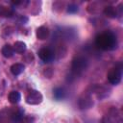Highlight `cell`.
<instances>
[{
  "mask_svg": "<svg viewBox=\"0 0 123 123\" xmlns=\"http://www.w3.org/2000/svg\"><path fill=\"white\" fill-rule=\"evenodd\" d=\"M122 78V67L121 64H117L111 68L107 74L108 82L111 85H118Z\"/></svg>",
  "mask_w": 123,
  "mask_h": 123,
  "instance_id": "3957f363",
  "label": "cell"
},
{
  "mask_svg": "<svg viewBox=\"0 0 123 123\" xmlns=\"http://www.w3.org/2000/svg\"><path fill=\"white\" fill-rule=\"evenodd\" d=\"M20 20H21V22H22V23H25V22H27V21H28V18H27V17H25V16H21V17H20Z\"/></svg>",
  "mask_w": 123,
  "mask_h": 123,
  "instance_id": "ffe728a7",
  "label": "cell"
},
{
  "mask_svg": "<svg viewBox=\"0 0 123 123\" xmlns=\"http://www.w3.org/2000/svg\"><path fill=\"white\" fill-rule=\"evenodd\" d=\"M8 100L11 104H17L19 103V101L21 100V95L18 91L16 90H12L9 93L8 95Z\"/></svg>",
  "mask_w": 123,
  "mask_h": 123,
  "instance_id": "9a60e30c",
  "label": "cell"
},
{
  "mask_svg": "<svg viewBox=\"0 0 123 123\" xmlns=\"http://www.w3.org/2000/svg\"><path fill=\"white\" fill-rule=\"evenodd\" d=\"M95 45L97 48L105 51H111L117 47V37L111 31L103 32L96 36Z\"/></svg>",
  "mask_w": 123,
  "mask_h": 123,
  "instance_id": "6da1fadb",
  "label": "cell"
},
{
  "mask_svg": "<svg viewBox=\"0 0 123 123\" xmlns=\"http://www.w3.org/2000/svg\"><path fill=\"white\" fill-rule=\"evenodd\" d=\"M23 110L20 108H13L12 110H9V115L12 122L19 123L23 119Z\"/></svg>",
  "mask_w": 123,
  "mask_h": 123,
  "instance_id": "ba28073f",
  "label": "cell"
},
{
  "mask_svg": "<svg viewBox=\"0 0 123 123\" xmlns=\"http://www.w3.org/2000/svg\"><path fill=\"white\" fill-rule=\"evenodd\" d=\"M12 47H13V51L18 54H23L27 49L26 43L23 41H15Z\"/></svg>",
  "mask_w": 123,
  "mask_h": 123,
  "instance_id": "2e32d148",
  "label": "cell"
},
{
  "mask_svg": "<svg viewBox=\"0 0 123 123\" xmlns=\"http://www.w3.org/2000/svg\"><path fill=\"white\" fill-rule=\"evenodd\" d=\"M36 35H37V37L39 39V40H44L46 39L49 35H50V30L48 27L46 26H40L37 29V32H36Z\"/></svg>",
  "mask_w": 123,
  "mask_h": 123,
  "instance_id": "30bf717a",
  "label": "cell"
},
{
  "mask_svg": "<svg viewBox=\"0 0 123 123\" xmlns=\"http://www.w3.org/2000/svg\"><path fill=\"white\" fill-rule=\"evenodd\" d=\"M65 95H66V91H65V89L63 87L58 86V87H55L53 89V97L57 101H61L62 99H64Z\"/></svg>",
  "mask_w": 123,
  "mask_h": 123,
  "instance_id": "8fae6325",
  "label": "cell"
},
{
  "mask_svg": "<svg viewBox=\"0 0 123 123\" xmlns=\"http://www.w3.org/2000/svg\"><path fill=\"white\" fill-rule=\"evenodd\" d=\"M88 66V61L84 56H76L72 60L71 63V72L73 75L77 76L82 74Z\"/></svg>",
  "mask_w": 123,
  "mask_h": 123,
  "instance_id": "7a4b0ae2",
  "label": "cell"
},
{
  "mask_svg": "<svg viewBox=\"0 0 123 123\" xmlns=\"http://www.w3.org/2000/svg\"><path fill=\"white\" fill-rule=\"evenodd\" d=\"M103 12L109 18H116L121 14V10H120V8H116L114 6L109 5L104 8Z\"/></svg>",
  "mask_w": 123,
  "mask_h": 123,
  "instance_id": "52a82bcc",
  "label": "cell"
},
{
  "mask_svg": "<svg viewBox=\"0 0 123 123\" xmlns=\"http://www.w3.org/2000/svg\"><path fill=\"white\" fill-rule=\"evenodd\" d=\"M43 96L42 94L36 89H31L25 96V101L29 105H38L42 102Z\"/></svg>",
  "mask_w": 123,
  "mask_h": 123,
  "instance_id": "277c9868",
  "label": "cell"
},
{
  "mask_svg": "<svg viewBox=\"0 0 123 123\" xmlns=\"http://www.w3.org/2000/svg\"><path fill=\"white\" fill-rule=\"evenodd\" d=\"M92 91L97 95L98 98L102 99V98H105L108 96L109 94V89L106 87V86H100V85H95L91 87Z\"/></svg>",
  "mask_w": 123,
  "mask_h": 123,
  "instance_id": "9c48e42d",
  "label": "cell"
},
{
  "mask_svg": "<svg viewBox=\"0 0 123 123\" xmlns=\"http://www.w3.org/2000/svg\"><path fill=\"white\" fill-rule=\"evenodd\" d=\"M1 54L3 55V57L9 59V58H12L14 54V51H13V47L11 45V44H5L2 48H1Z\"/></svg>",
  "mask_w": 123,
  "mask_h": 123,
  "instance_id": "7c38bea8",
  "label": "cell"
},
{
  "mask_svg": "<svg viewBox=\"0 0 123 123\" xmlns=\"http://www.w3.org/2000/svg\"><path fill=\"white\" fill-rule=\"evenodd\" d=\"M26 55H27V57H25V61H26L27 62H32V61L34 60L33 53H32V52H30V53H27Z\"/></svg>",
  "mask_w": 123,
  "mask_h": 123,
  "instance_id": "d6986e66",
  "label": "cell"
},
{
  "mask_svg": "<svg viewBox=\"0 0 123 123\" xmlns=\"http://www.w3.org/2000/svg\"><path fill=\"white\" fill-rule=\"evenodd\" d=\"M13 15V9L5 5H0V17H11Z\"/></svg>",
  "mask_w": 123,
  "mask_h": 123,
  "instance_id": "5bb4252c",
  "label": "cell"
},
{
  "mask_svg": "<svg viewBox=\"0 0 123 123\" xmlns=\"http://www.w3.org/2000/svg\"><path fill=\"white\" fill-rule=\"evenodd\" d=\"M10 69H11V72H12V75H14V76H18V75H20V74L24 71V69H25V65H24L23 63L17 62V63H13V64L11 66Z\"/></svg>",
  "mask_w": 123,
  "mask_h": 123,
  "instance_id": "4fadbf2b",
  "label": "cell"
},
{
  "mask_svg": "<svg viewBox=\"0 0 123 123\" xmlns=\"http://www.w3.org/2000/svg\"><path fill=\"white\" fill-rule=\"evenodd\" d=\"M38 57L44 62H51L55 59V52L50 47H42L38 50Z\"/></svg>",
  "mask_w": 123,
  "mask_h": 123,
  "instance_id": "5b68a950",
  "label": "cell"
},
{
  "mask_svg": "<svg viewBox=\"0 0 123 123\" xmlns=\"http://www.w3.org/2000/svg\"><path fill=\"white\" fill-rule=\"evenodd\" d=\"M78 106L81 110L90 109L93 106V100H92L91 96L87 93H84L83 95H81L78 100Z\"/></svg>",
  "mask_w": 123,
  "mask_h": 123,
  "instance_id": "8992f818",
  "label": "cell"
},
{
  "mask_svg": "<svg viewBox=\"0 0 123 123\" xmlns=\"http://www.w3.org/2000/svg\"><path fill=\"white\" fill-rule=\"evenodd\" d=\"M43 75L47 78H51L52 75H53V70L52 68H45L44 71H43Z\"/></svg>",
  "mask_w": 123,
  "mask_h": 123,
  "instance_id": "ac0fdd59",
  "label": "cell"
},
{
  "mask_svg": "<svg viewBox=\"0 0 123 123\" xmlns=\"http://www.w3.org/2000/svg\"><path fill=\"white\" fill-rule=\"evenodd\" d=\"M66 11H67L68 13H76V12H78L79 8H78V6L75 5V4H69V5L67 6Z\"/></svg>",
  "mask_w": 123,
  "mask_h": 123,
  "instance_id": "e0dca14e",
  "label": "cell"
}]
</instances>
